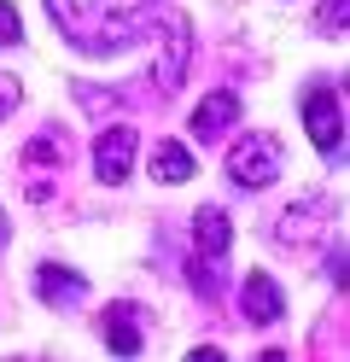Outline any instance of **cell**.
<instances>
[{"mask_svg":"<svg viewBox=\"0 0 350 362\" xmlns=\"http://www.w3.org/2000/svg\"><path fill=\"white\" fill-rule=\"evenodd\" d=\"M53 24L82 53H123L163 18V0H47Z\"/></svg>","mask_w":350,"mask_h":362,"instance_id":"obj_1","label":"cell"},{"mask_svg":"<svg viewBox=\"0 0 350 362\" xmlns=\"http://www.w3.org/2000/svg\"><path fill=\"white\" fill-rule=\"evenodd\" d=\"M228 175H233V187H269V181L280 175V141L274 134H240V141L228 146Z\"/></svg>","mask_w":350,"mask_h":362,"instance_id":"obj_2","label":"cell"},{"mask_svg":"<svg viewBox=\"0 0 350 362\" xmlns=\"http://www.w3.org/2000/svg\"><path fill=\"white\" fill-rule=\"evenodd\" d=\"M303 129H310V141L327 158H339V146H344V111H339V88L333 82H315L310 94H303Z\"/></svg>","mask_w":350,"mask_h":362,"instance_id":"obj_3","label":"cell"},{"mask_svg":"<svg viewBox=\"0 0 350 362\" xmlns=\"http://www.w3.org/2000/svg\"><path fill=\"white\" fill-rule=\"evenodd\" d=\"M134 152H140V134L129 123L100 129V141H93V175H100L105 187H123L129 170H134Z\"/></svg>","mask_w":350,"mask_h":362,"instance_id":"obj_4","label":"cell"},{"mask_svg":"<svg viewBox=\"0 0 350 362\" xmlns=\"http://www.w3.org/2000/svg\"><path fill=\"white\" fill-rule=\"evenodd\" d=\"M187 53H193V41H187V18H170V24H163V59L152 64V82L158 88H181Z\"/></svg>","mask_w":350,"mask_h":362,"instance_id":"obj_5","label":"cell"},{"mask_svg":"<svg viewBox=\"0 0 350 362\" xmlns=\"http://www.w3.org/2000/svg\"><path fill=\"white\" fill-rule=\"evenodd\" d=\"M82 292H88V275H76V269H64V263H41L35 269V298L41 304L64 310V304H76Z\"/></svg>","mask_w":350,"mask_h":362,"instance_id":"obj_6","label":"cell"},{"mask_svg":"<svg viewBox=\"0 0 350 362\" xmlns=\"http://www.w3.org/2000/svg\"><path fill=\"white\" fill-rule=\"evenodd\" d=\"M240 123V94H228V88H216L199 111H193V141H222V134Z\"/></svg>","mask_w":350,"mask_h":362,"instance_id":"obj_7","label":"cell"},{"mask_svg":"<svg viewBox=\"0 0 350 362\" xmlns=\"http://www.w3.org/2000/svg\"><path fill=\"white\" fill-rule=\"evenodd\" d=\"M228 245H233V222H228V211L204 205V211L193 216V252H199V257H228Z\"/></svg>","mask_w":350,"mask_h":362,"instance_id":"obj_8","label":"cell"},{"mask_svg":"<svg viewBox=\"0 0 350 362\" xmlns=\"http://www.w3.org/2000/svg\"><path fill=\"white\" fill-rule=\"evenodd\" d=\"M105 345L117 351V356H134L146 339H140V310H129V304H111L105 310Z\"/></svg>","mask_w":350,"mask_h":362,"instance_id":"obj_9","label":"cell"},{"mask_svg":"<svg viewBox=\"0 0 350 362\" xmlns=\"http://www.w3.org/2000/svg\"><path fill=\"white\" fill-rule=\"evenodd\" d=\"M286 315V298H280V286L269 275H251L245 281V322H280Z\"/></svg>","mask_w":350,"mask_h":362,"instance_id":"obj_10","label":"cell"},{"mask_svg":"<svg viewBox=\"0 0 350 362\" xmlns=\"http://www.w3.org/2000/svg\"><path fill=\"white\" fill-rule=\"evenodd\" d=\"M152 181H163V187H181V181H193V152L175 146V141H163L152 152Z\"/></svg>","mask_w":350,"mask_h":362,"instance_id":"obj_11","label":"cell"},{"mask_svg":"<svg viewBox=\"0 0 350 362\" xmlns=\"http://www.w3.org/2000/svg\"><path fill=\"white\" fill-rule=\"evenodd\" d=\"M216 263L222 257H187V281H193V292H199V298H222V275H216Z\"/></svg>","mask_w":350,"mask_h":362,"instance_id":"obj_12","label":"cell"},{"mask_svg":"<svg viewBox=\"0 0 350 362\" xmlns=\"http://www.w3.org/2000/svg\"><path fill=\"white\" fill-rule=\"evenodd\" d=\"M18 41H23V18L12 0H0V47H18Z\"/></svg>","mask_w":350,"mask_h":362,"instance_id":"obj_13","label":"cell"},{"mask_svg":"<svg viewBox=\"0 0 350 362\" xmlns=\"http://www.w3.org/2000/svg\"><path fill=\"white\" fill-rule=\"evenodd\" d=\"M23 164H59V141H53V134H41V141H30V146H23Z\"/></svg>","mask_w":350,"mask_h":362,"instance_id":"obj_14","label":"cell"},{"mask_svg":"<svg viewBox=\"0 0 350 362\" xmlns=\"http://www.w3.org/2000/svg\"><path fill=\"white\" fill-rule=\"evenodd\" d=\"M344 6L350 0H321V30L327 35H344Z\"/></svg>","mask_w":350,"mask_h":362,"instance_id":"obj_15","label":"cell"},{"mask_svg":"<svg viewBox=\"0 0 350 362\" xmlns=\"http://www.w3.org/2000/svg\"><path fill=\"white\" fill-rule=\"evenodd\" d=\"M18 100H23L18 76H0V117H12V111H18Z\"/></svg>","mask_w":350,"mask_h":362,"instance_id":"obj_16","label":"cell"},{"mask_svg":"<svg viewBox=\"0 0 350 362\" xmlns=\"http://www.w3.org/2000/svg\"><path fill=\"white\" fill-rule=\"evenodd\" d=\"M0 245H6V211H0Z\"/></svg>","mask_w":350,"mask_h":362,"instance_id":"obj_17","label":"cell"}]
</instances>
